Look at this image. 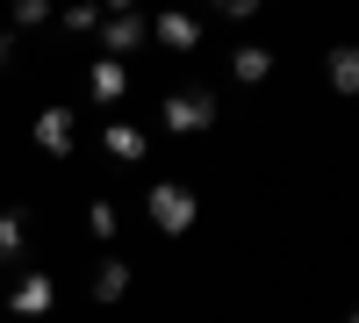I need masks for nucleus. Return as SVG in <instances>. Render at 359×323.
I'll return each instance as SVG.
<instances>
[{
    "label": "nucleus",
    "mask_w": 359,
    "mask_h": 323,
    "mask_svg": "<svg viewBox=\"0 0 359 323\" xmlns=\"http://www.w3.org/2000/svg\"><path fill=\"white\" fill-rule=\"evenodd\" d=\"M216 94L208 86H172V94L158 101V130H172V137H208L216 130Z\"/></svg>",
    "instance_id": "1"
},
{
    "label": "nucleus",
    "mask_w": 359,
    "mask_h": 323,
    "mask_svg": "<svg viewBox=\"0 0 359 323\" xmlns=\"http://www.w3.org/2000/svg\"><path fill=\"white\" fill-rule=\"evenodd\" d=\"M144 216H151L158 238H187L194 216H201V201H194L187 180H151V194H144Z\"/></svg>",
    "instance_id": "2"
},
{
    "label": "nucleus",
    "mask_w": 359,
    "mask_h": 323,
    "mask_svg": "<svg viewBox=\"0 0 359 323\" xmlns=\"http://www.w3.org/2000/svg\"><path fill=\"white\" fill-rule=\"evenodd\" d=\"M94 36H101V57H115V65H123L130 50H144V43H151V15H137V8H108Z\"/></svg>",
    "instance_id": "3"
},
{
    "label": "nucleus",
    "mask_w": 359,
    "mask_h": 323,
    "mask_svg": "<svg viewBox=\"0 0 359 323\" xmlns=\"http://www.w3.org/2000/svg\"><path fill=\"white\" fill-rule=\"evenodd\" d=\"M29 137H36V151H43V158H72V144H79V115H72L65 101H50L36 123H29Z\"/></svg>",
    "instance_id": "4"
},
{
    "label": "nucleus",
    "mask_w": 359,
    "mask_h": 323,
    "mask_svg": "<svg viewBox=\"0 0 359 323\" xmlns=\"http://www.w3.org/2000/svg\"><path fill=\"white\" fill-rule=\"evenodd\" d=\"M201 36H208V22H201V15H187V8H165V15H151V43H158V50H172V57L201 50Z\"/></svg>",
    "instance_id": "5"
},
{
    "label": "nucleus",
    "mask_w": 359,
    "mask_h": 323,
    "mask_svg": "<svg viewBox=\"0 0 359 323\" xmlns=\"http://www.w3.org/2000/svg\"><path fill=\"white\" fill-rule=\"evenodd\" d=\"M323 86L338 101H359V43H331L323 50Z\"/></svg>",
    "instance_id": "6"
},
{
    "label": "nucleus",
    "mask_w": 359,
    "mask_h": 323,
    "mask_svg": "<svg viewBox=\"0 0 359 323\" xmlns=\"http://www.w3.org/2000/svg\"><path fill=\"white\" fill-rule=\"evenodd\" d=\"M8 309H15V316H50V309H57V280H50V273H22V280L8 287Z\"/></svg>",
    "instance_id": "7"
},
{
    "label": "nucleus",
    "mask_w": 359,
    "mask_h": 323,
    "mask_svg": "<svg viewBox=\"0 0 359 323\" xmlns=\"http://www.w3.org/2000/svg\"><path fill=\"white\" fill-rule=\"evenodd\" d=\"M86 94H94V108H115L130 94V65H115V57H94L86 65Z\"/></svg>",
    "instance_id": "8"
},
{
    "label": "nucleus",
    "mask_w": 359,
    "mask_h": 323,
    "mask_svg": "<svg viewBox=\"0 0 359 323\" xmlns=\"http://www.w3.org/2000/svg\"><path fill=\"white\" fill-rule=\"evenodd\" d=\"M101 151H108L115 165H144V151H151V137H144L137 123H108V130H101Z\"/></svg>",
    "instance_id": "9"
},
{
    "label": "nucleus",
    "mask_w": 359,
    "mask_h": 323,
    "mask_svg": "<svg viewBox=\"0 0 359 323\" xmlns=\"http://www.w3.org/2000/svg\"><path fill=\"white\" fill-rule=\"evenodd\" d=\"M230 79L237 86H266V79H273V50H266V43H237L230 50Z\"/></svg>",
    "instance_id": "10"
},
{
    "label": "nucleus",
    "mask_w": 359,
    "mask_h": 323,
    "mask_svg": "<svg viewBox=\"0 0 359 323\" xmlns=\"http://www.w3.org/2000/svg\"><path fill=\"white\" fill-rule=\"evenodd\" d=\"M86 295H94L101 309H115V302L130 295V259H101V266H94V287H86Z\"/></svg>",
    "instance_id": "11"
},
{
    "label": "nucleus",
    "mask_w": 359,
    "mask_h": 323,
    "mask_svg": "<svg viewBox=\"0 0 359 323\" xmlns=\"http://www.w3.org/2000/svg\"><path fill=\"white\" fill-rule=\"evenodd\" d=\"M22 245H29V216L22 209H0V266H15Z\"/></svg>",
    "instance_id": "12"
},
{
    "label": "nucleus",
    "mask_w": 359,
    "mask_h": 323,
    "mask_svg": "<svg viewBox=\"0 0 359 323\" xmlns=\"http://www.w3.org/2000/svg\"><path fill=\"white\" fill-rule=\"evenodd\" d=\"M86 230H94L101 245H108V238H123V216H115V201H94V209H86Z\"/></svg>",
    "instance_id": "13"
},
{
    "label": "nucleus",
    "mask_w": 359,
    "mask_h": 323,
    "mask_svg": "<svg viewBox=\"0 0 359 323\" xmlns=\"http://www.w3.org/2000/svg\"><path fill=\"white\" fill-rule=\"evenodd\" d=\"M43 22H57L50 0H15V29H43Z\"/></svg>",
    "instance_id": "14"
},
{
    "label": "nucleus",
    "mask_w": 359,
    "mask_h": 323,
    "mask_svg": "<svg viewBox=\"0 0 359 323\" xmlns=\"http://www.w3.org/2000/svg\"><path fill=\"white\" fill-rule=\"evenodd\" d=\"M57 22H65L72 36H86V29H101V8H57Z\"/></svg>",
    "instance_id": "15"
},
{
    "label": "nucleus",
    "mask_w": 359,
    "mask_h": 323,
    "mask_svg": "<svg viewBox=\"0 0 359 323\" xmlns=\"http://www.w3.org/2000/svg\"><path fill=\"white\" fill-rule=\"evenodd\" d=\"M8 57H15V36H8V29H0V65H8Z\"/></svg>",
    "instance_id": "16"
},
{
    "label": "nucleus",
    "mask_w": 359,
    "mask_h": 323,
    "mask_svg": "<svg viewBox=\"0 0 359 323\" xmlns=\"http://www.w3.org/2000/svg\"><path fill=\"white\" fill-rule=\"evenodd\" d=\"M338 323H359V309H352V316H338Z\"/></svg>",
    "instance_id": "17"
}]
</instances>
